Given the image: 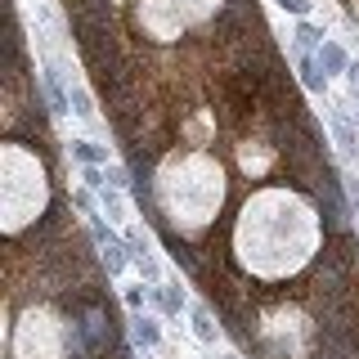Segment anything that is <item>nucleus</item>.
<instances>
[{
  "label": "nucleus",
  "mask_w": 359,
  "mask_h": 359,
  "mask_svg": "<svg viewBox=\"0 0 359 359\" xmlns=\"http://www.w3.org/2000/svg\"><path fill=\"white\" fill-rule=\"evenodd\" d=\"M301 81H306L310 90H323V72H319V63H310V59H301Z\"/></svg>",
  "instance_id": "7"
},
{
  "label": "nucleus",
  "mask_w": 359,
  "mask_h": 359,
  "mask_svg": "<svg viewBox=\"0 0 359 359\" xmlns=\"http://www.w3.org/2000/svg\"><path fill=\"white\" fill-rule=\"evenodd\" d=\"M319 63H323V72H346V50L341 45H319Z\"/></svg>",
  "instance_id": "2"
},
{
  "label": "nucleus",
  "mask_w": 359,
  "mask_h": 359,
  "mask_svg": "<svg viewBox=\"0 0 359 359\" xmlns=\"http://www.w3.org/2000/svg\"><path fill=\"white\" fill-rule=\"evenodd\" d=\"M337 140H341V149H346V153H355V149H359V144H355V130L346 126L341 117H337Z\"/></svg>",
  "instance_id": "11"
},
{
  "label": "nucleus",
  "mask_w": 359,
  "mask_h": 359,
  "mask_svg": "<svg viewBox=\"0 0 359 359\" xmlns=\"http://www.w3.org/2000/svg\"><path fill=\"white\" fill-rule=\"evenodd\" d=\"M157 301H162V306H166V310H171V314H175L180 306H184V292H175V287H166V292H157Z\"/></svg>",
  "instance_id": "10"
},
{
  "label": "nucleus",
  "mask_w": 359,
  "mask_h": 359,
  "mask_svg": "<svg viewBox=\"0 0 359 359\" xmlns=\"http://www.w3.org/2000/svg\"><path fill=\"white\" fill-rule=\"evenodd\" d=\"M90 229H95L99 243H104V265H108V274H121V269H126V247H121V243L104 229V220H99V216H90Z\"/></svg>",
  "instance_id": "1"
},
{
  "label": "nucleus",
  "mask_w": 359,
  "mask_h": 359,
  "mask_svg": "<svg viewBox=\"0 0 359 359\" xmlns=\"http://www.w3.org/2000/svg\"><path fill=\"white\" fill-rule=\"evenodd\" d=\"M72 112H81V117H90V112H95V108H90V95H86L81 86H72Z\"/></svg>",
  "instance_id": "9"
},
{
  "label": "nucleus",
  "mask_w": 359,
  "mask_h": 359,
  "mask_svg": "<svg viewBox=\"0 0 359 359\" xmlns=\"http://www.w3.org/2000/svg\"><path fill=\"white\" fill-rule=\"evenodd\" d=\"M81 180H86V184H90V189H104V184H108V180H104V175H99V171H95V166H86V175H81Z\"/></svg>",
  "instance_id": "13"
},
{
  "label": "nucleus",
  "mask_w": 359,
  "mask_h": 359,
  "mask_svg": "<svg viewBox=\"0 0 359 359\" xmlns=\"http://www.w3.org/2000/svg\"><path fill=\"white\" fill-rule=\"evenodd\" d=\"M194 332L202 337V341H216V323H211L207 310H194Z\"/></svg>",
  "instance_id": "5"
},
{
  "label": "nucleus",
  "mask_w": 359,
  "mask_h": 359,
  "mask_svg": "<svg viewBox=\"0 0 359 359\" xmlns=\"http://www.w3.org/2000/svg\"><path fill=\"white\" fill-rule=\"evenodd\" d=\"M126 306H130V310L144 306V292H140V287H126Z\"/></svg>",
  "instance_id": "15"
},
{
  "label": "nucleus",
  "mask_w": 359,
  "mask_h": 359,
  "mask_svg": "<svg viewBox=\"0 0 359 359\" xmlns=\"http://www.w3.org/2000/svg\"><path fill=\"white\" fill-rule=\"evenodd\" d=\"M72 153L81 157V162H90V166H95V162H104V157H108L104 149H99V144H90V140H76V144H72Z\"/></svg>",
  "instance_id": "4"
},
{
  "label": "nucleus",
  "mask_w": 359,
  "mask_h": 359,
  "mask_svg": "<svg viewBox=\"0 0 359 359\" xmlns=\"http://www.w3.org/2000/svg\"><path fill=\"white\" fill-rule=\"evenodd\" d=\"M278 9H287V14H310V0H278Z\"/></svg>",
  "instance_id": "12"
},
{
  "label": "nucleus",
  "mask_w": 359,
  "mask_h": 359,
  "mask_svg": "<svg viewBox=\"0 0 359 359\" xmlns=\"http://www.w3.org/2000/svg\"><path fill=\"white\" fill-rule=\"evenodd\" d=\"M104 202H108V216L121 220V198H117V194H104Z\"/></svg>",
  "instance_id": "14"
},
{
  "label": "nucleus",
  "mask_w": 359,
  "mask_h": 359,
  "mask_svg": "<svg viewBox=\"0 0 359 359\" xmlns=\"http://www.w3.org/2000/svg\"><path fill=\"white\" fill-rule=\"evenodd\" d=\"M297 41L301 45H323V32L314 27V22H301V27H297Z\"/></svg>",
  "instance_id": "8"
},
{
  "label": "nucleus",
  "mask_w": 359,
  "mask_h": 359,
  "mask_svg": "<svg viewBox=\"0 0 359 359\" xmlns=\"http://www.w3.org/2000/svg\"><path fill=\"white\" fill-rule=\"evenodd\" d=\"M130 332H135V341H140V346H153V341H157V323H153V319H135Z\"/></svg>",
  "instance_id": "6"
},
{
  "label": "nucleus",
  "mask_w": 359,
  "mask_h": 359,
  "mask_svg": "<svg viewBox=\"0 0 359 359\" xmlns=\"http://www.w3.org/2000/svg\"><path fill=\"white\" fill-rule=\"evenodd\" d=\"M130 247H135V261H140V269H144V278H157V261H153L149 243H144V238H130Z\"/></svg>",
  "instance_id": "3"
}]
</instances>
